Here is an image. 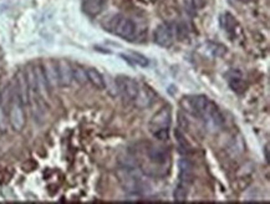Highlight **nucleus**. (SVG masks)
Wrapping results in <instances>:
<instances>
[{
	"mask_svg": "<svg viewBox=\"0 0 270 204\" xmlns=\"http://www.w3.org/2000/svg\"><path fill=\"white\" fill-rule=\"evenodd\" d=\"M182 105H186V110H188L192 115L201 117L204 122L211 127H221L224 123V117L219 108L214 102L207 96L198 95V96L187 97L186 103L182 101Z\"/></svg>",
	"mask_w": 270,
	"mask_h": 204,
	"instance_id": "f257e3e1",
	"label": "nucleus"
},
{
	"mask_svg": "<svg viewBox=\"0 0 270 204\" xmlns=\"http://www.w3.org/2000/svg\"><path fill=\"white\" fill-rule=\"evenodd\" d=\"M172 122V111L168 106L160 108L148 123L151 133L155 136L157 140L166 141L170 138V126Z\"/></svg>",
	"mask_w": 270,
	"mask_h": 204,
	"instance_id": "f03ea898",
	"label": "nucleus"
},
{
	"mask_svg": "<svg viewBox=\"0 0 270 204\" xmlns=\"http://www.w3.org/2000/svg\"><path fill=\"white\" fill-rule=\"evenodd\" d=\"M107 31L112 32V34L117 35V36L122 37L126 40H132L136 36V31H137V27L136 24L128 17L122 16V15H113L112 17L106 21V24H103Z\"/></svg>",
	"mask_w": 270,
	"mask_h": 204,
	"instance_id": "7ed1b4c3",
	"label": "nucleus"
},
{
	"mask_svg": "<svg viewBox=\"0 0 270 204\" xmlns=\"http://www.w3.org/2000/svg\"><path fill=\"white\" fill-rule=\"evenodd\" d=\"M9 123L11 126V128L16 132L22 131V128L25 127V122H26V118H25V112H24V105H22L21 100L17 96L16 91H14L11 94V99L9 102Z\"/></svg>",
	"mask_w": 270,
	"mask_h": 204,
	"instance_id": "20e7f679",
	"label": "nucleus"
},
{
	"mask_svg": "<svg viewBox=\"0 0 270 204\" xmlns=\"http://www.w3.org/2000/svg\"><path fill=\"white\" fill-rule=\"evenodd\" d=\"M116 86L118 92L126 101H135L138 91H140V85L135 79L130 76H117L116 79Z\"/></svg>",
	"mask_w": 270,
	"mask_h": 204,
	"instance_id": "39448f33",
	"label": "nucleus"
},
{
	"mask_svg": "<svg viewBox=\"0 0 270 204\" xmlns=\"http://www.w3.org/2000/svg\"><path fill=\"white\" fill-rule=\"evenodd\" d=\"M173 27L170 24H161L158 25L157 29L155 30V34H153V40L157 45L163 47L170 46L173 42Z\"/></svg>",
	"mask_w": 270,
	"mask_h": 204,
	"instance_id": "423d86ee",
	"label": "nucleus"
},
{
	"mask_svg": "<svg viewBox=\"0 0 270 204\" xmlns=\"http://www.w3.org/2000/svg\"><path fill=\"white\" fill-rule=\"evenodd\" d=\"M59 84L61 86H70L74 81V69L67 60H59L56 62Z\"/></svg>",
	"mask_w": 270,
	"mask_h": 204,
	"instance_id": "0eeeda50",
	"label": "nucleus"
},
{
	"mask_svg": "<svg viewBox=\"0 0 270 204\" xmlns=\"http://www.w3.org/2000/svg\"><path fill=\"white\" fill-rule=\"evenodd\" d=\"M42 71H44L45 79H46L50 89H55L56 86H59V75H57L56 64L54 61L46 60L42 65Z\"/></svg>",
	"mask_w": 270,
	"mask_h": 204,
	"instance_id": "6e6552de",
	"label": "nucleus"
},
{
	"mask_svg": "<svg viewBox=\"0 0 270 204\" xmlns=\"http://www.w3.org/2000/svg\"><path fill=\"white\" fill-rule=\"evenodd\" d=\"M34 75H35V82H36V91L41 99H47L49 96V85H47L46 79H45L44 71H42V66L37 65L34 67Z\"/></svg>",
	"mask_w": 270,
	"mask_h": 204,
	"instance_id": "1a4fd4ad",
	"label": "nucleus"
},
{
	"mask_svg": "<svg viewBox=\"0 0 270 204\" xmlns=\"http://www.w3.org/2000/svg\"><path fill=\"white\" fill-rule=\"evenodd\" d=\"M16 94L21 100L22 105H27L30 102L29 99V85H27L26 75L25 72L19 71L16 75Z\"/></svg>",
	"mask_w": 270,
	"mask_h": 204,
	"instance_id": "9d476101",
	"label": "nucleus"
},
{
	"mask_svg": "<svg viewBox=\"0 0 270 204\" xmlns=\"http://www.w3.org/2000/svg\"><path fill=\"white\" fill-rule=\"evenodd\" d=\"M227 81H228L229 86L232 87L233 91L237 94H242L246 90V82H244L243 75L238 70H232L227 74Z\"/></svg>",
	"mask_w": 270,
	"mask_h": 204,
	"instance_id": "9b49d317",
	"label": "nucleus"
},
{
	"mask_svg": "<svg viewBox=\"0 0 270 204\" xmlns=\"http://www.w3.org/2000/svg\"><path fill=\"white\" fill-rule=\"evenodd\" d=\"M148 158L151 162L156 163V165H165L170 158V153H168L167 148L162 147V146H153L148 150Z\"/></svg>",
	"mask_w": 270,
	"mask_h": 204,
	"instance_id": "f8f14e48",
	"label": "nucleus"
},
{
	"mask_svg": "<svg viewBox=\"0 0 270 204\" xmlns=\"http://www.w3.org/2000/svg\"><path fill=\"white\" fill-rule=\"evenodd\" d=\"M178 168H180L178 181L192 185V182H193V166H192V163L186 158H182L178 162Z\"/></svg>",
	"mask_w": 270,
	"mask_h": 204,
	"instance_id": "ddd939ff",
	"label": "nucleus"
},
{
	"mask_svg": "<svg viewBox=\"0 0 270 204\" xmlns=\"http://www.w3.org/2000/svg\"><path fill=\"white\" fill-rule=\"evenodd\" d=\"M105 5V0H84L82 10H84L85 14L90 15V16H96V15H98L102 11Z\"/></svg>",
	"mask_w": 270,
	"mask_h": 204,
	"instance_id": "4468645a",
	"label": "nucleus"
},
{
	"mask_svg": "<svg viewBox=\"0 0 270 204\" xmlns=\"http://www.w3.org/2000/svg\"><path fill=\"white\" fill-rule=\"evenodd\" d=\"M122 60H125L126 62H128L132 66H141L146 67L150 65V61L146 56H143L142 54H138V52H128V54H121Z\"/></svg>",
	"mask_w": 270,
	"mask_h": 204,
	"instance_id": "2eb2a0df",
	"label": "nucleus"
},
{
	"mask_svg": "<svg viewBox=\"0 0 270 204\" xmlns=\"http://www.w3.org/2000/svg\"><path fill=\"white\" fill-rule=\"evenodd\" d=\"M86 75H87V80L98 90H103L106 87V82L105 79H103L102 75L100 74V71H97L96 69H90L86 70Z\"/></svg>",
	"mask_w": 270,
	"mask_h": 204,
	"instance_id": "dca6fc26",
	"label": "nucleus"
},
{
	"mask_svg": "<svg viewBox=\"0 0 270 204\" xmlns=\"http://www.w3.org/2000/svg\"><path fill=\"white\" fill-rule=\"evenodd\" d=\"M189 187H191V185H188V183L178 181L177 186H176L175 191H173V198H175L176 202H184L187 200L189 193Z\"/></svg>",
	"mask_w": 270,
	"mask_h": 204,
	"instance_id": "f3484780",
	"label": "nucleus"
},
{
	"mask_svg": "<svg viewBox=\"0 0 270 204\" xmlns=\"http://www.w3.org/2000/svg\"><path fill=\"white\" fill-rule=\"evenodd\" d=\"M221 24L227 32H229V34H236V30L237 27H238V22H237L236 17H234L233 15L229 14V12H226V14L222 15Z\"/></svg>",
	"mask_w": 270,
	"mask_h": 204,
	"instance_id": "a211bd4d",
	"label": "nucleus"
},
{
	"mask_svg": "<svg viewBox=\"0 0 270 204\" xmlns=\"http://www.w3.org/2000/svg\"><path fill=\"white\" fill-rule=\"evenodd\" d=\"M138 100H142L143 101L141 103V107H146V106H148L152 102V95H151V92L147 89H141L140 87V91H138L135 101H138Z\"/></svg>",
	"mask_w": 270,
	"mask_h": 204,
	"instance_id": "6ab92c4d",
	"label": "nucleus"
},
{
	"mask_svg": "<svg viewBox=\"0 0 270 204\" xmlns=\"http://www.w3.org/2000/svg\"><path fill=\"white\" fill-rule=\"evenodd\" d=\"M9 126L10 123L9 117L6 115V110H5V107L0 102V132H6Z\"/></svg>",
	"mask_w": 270,
	"mask_h": 204,
	"instance_id": "aec40b11",
	"label": "nucleus"
},
{
	"mask_svg": "<svg viewBox=\"0 0 270 204\" xmlns=\"http://www.w3.org/2000/svg\"><path fill=\"white\" fill-rule=\"evenodd\" d=\"M74 80H76L79 84H85L87 82V75H86V70L81 69V67H75L74 69Z\"/></svg>",
	"mask_w": 270,
	"mask_h": 204,
	"instance_id": "412c9836",
	"label": "nucleus"
},
{
	"mask_svg": "<svg viewBox=\"0 0 270 204\" xmlns=\"http://www.w3.org/2000/svg\"><path fill=\"white\" fill-rule=\"evenodd\" d=\"M176 137H177L178 143H180L181 150L183 151V152H188L189 148H191V146H189V143L187 142V140H186V138H184V136L182 135V133L178 130L176 131Z\"/></svg>",
	"mask_w": 270,
	"mask_h": 204,
	"instance_id": "4be33fe9",
	"label": "nucleus"
},
{
	"mask_svg": "<svg viewBox=\"0 0 270 204\" xmlns=\"http://www.w3.org/2000/svg\"><path fill=\"white\" fill-rule=\"evenodd\" d=\"M266 157H267V161L269 160V155H268V146L266 147Z\"/></svg>",
	"mask_w": 270,
	"mask_h": 204,
	"instance_id": "5701e85b",
	"label": "nucleus"
},
{
	"mask_svg": "<svg viewBox=\"0 0 270 204\" xmlns=\"http://www.w3.org/2000/svg\"><path fill=\"white\" fill-rule=\"evenodd\" d=\"M239 1H246L247 2V1H252V0H239Z\"/></svg>",
	"mask_w": 270,
	"mask_h": 204,
	"instance_id": "b1692460",
	"label": "nucleus"
}]
</instances>
